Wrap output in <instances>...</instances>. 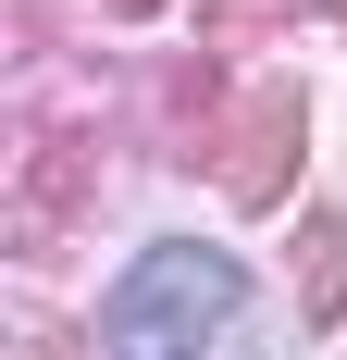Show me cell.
<instances>
[{"label":"cell","instance_id":"1","mask_svg":"<svg viewBox=\"0 0 347 360\" xmlns=\"http://www.w3.org/2000/svg\"><path fill=\"white\" fill-rule=\"evenodd\" d=\"M236 261L223 249H149L100 311V360H199V335L236 311Z\"/></svg>","mask_w":347,"mask_h":360}]
</instances>
